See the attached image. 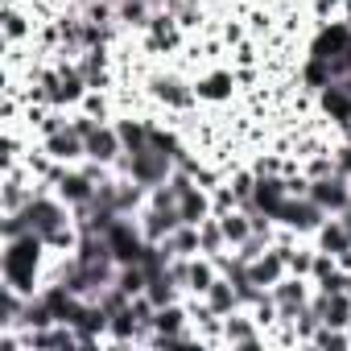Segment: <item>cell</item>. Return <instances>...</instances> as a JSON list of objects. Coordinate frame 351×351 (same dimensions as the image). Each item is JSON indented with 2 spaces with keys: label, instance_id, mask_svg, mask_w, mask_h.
<instances>
[{
  "label": "cell",
  "instance_id": "obj_6",
  "mask_svg": "<svg viewBox=\"0 0 351 351\" xmlns=\"http://www.w3.org/2000/svg\"><path fill=\"white\" fill-rule=\"evenodd\" d=\"M58 199L66 203V207H83V203H91L95 199V178H91V173L87 169H79V173H58Z\"/></svg>",
  "mask_w": 351,
  "mask_h": 351
},
{
  "label": "cell",
  "instance_id": "obj_1",
  "mask_svg": "<svg viewBox=\"0 0 351 351\" xmlns=\"http://www.w3.org/2000/svg\"><path fill=\"white\" fill-rule=\"evenodd\" d=\"M5 244H9V252H5V281L17 285L21 293H29L34 289V277H38V261H42L46 240L34 236V232H25V236L5 240Z\"/></svg>",
  "mask_w": 351,
  "mask_h": 351
},
{
  "label": "cell",
  "instance_id": "obj_13",
  "mask_svg": "<svg viewBox=\"0 0 351 351\" xmlns=\"http://www.w3.org/2000/svg\"><path fill=\"white\" fill-rule=\"evenodd\" d=\"M178 289H182V285L173 281V273H169V269H161V273H153V277H149L145 298L161 310V306H173V302H178Z\"/></svg>",
  "mask_w": 351,
  "mask_h": 351
},
{
  "label": "cell",
  "instance_id": "obj_4",
  "mask_svg": "<svg viewBox=\"0 0 351 351\" xmlns=\"http://www.w3.org/2000/svg\"><path fill=\"white\" fill-rule=\"evenodd\" d=\"M351 178H343V173L335 169V173H326V178H310V199L318 203V207H326V211H343L347 203H351V186H347Z\"/></svg>",
  "mask_w": 351,
  "mask_h": 351
},
{
  "label": "cell",
  "instance_id": "obj_16",
  "mask_svg": "<svg viewBox=\"0 0 351 351\" xmlns=\"http://www.w3.org/2000/svg\"><path fill=\"white\" fill-rule=\"evenodd\" d=\"M314 236H318V248H322V252H330V256H343V252H351V236H347V228H343L339 219L322 223Z\"/></svg>",
  "mask_w": 351,
  "mask_h": 351
},
{
  "label": "cell",
  "instance_id": "obj_5",
  "mask_svg": "<svg viewBox=\"0 0 351 351\" xmlns=\"http://www.w3.org/2000/svg\"><path fill=\"white\" fill-rule=\"evenodd\" d=\"M269 293H273V302H277L281 318H293V314L310 302V285H306V277H298V273H285Z\"/></svg>",
  "mask_w": 351,
  "mask_h": 351
},
{
  "label": "cell",
  "instance_id": "obj_28",
  "mask_svg": "<svg viewBox=\"0 0 351 351\" xmlns=\"http://www.w3.org/2000/svg\"><path fill=\"white\" fill-rule=\"evenodd\" d=\"M339 223H343V228H347V236H351V203H347V207L339 211Z\"/></svg>",
  "mask_w": 351,
  "mask_h": 351
},
{
  "label": "cell",
  "instance_id": "obj_17",
  "mask_svg": "<svg viewBox=\"0 0 351 351\" xmlns=\"http://www.w3.org/2000/svg\"><path fill=\"white\" fill-rule=\"evenodd\" d=\"M116 132H120V141H124V153H136V149H145L149 145V132H153V124L149 120H120L116 124Z\"/></svg>",
  "mask_w": 351,
  "mask_h": 351
},
{
  "label": "cell",
  "instance_id": "obj_22",
  "mask_svg": "<svg viewBox=\"0 0 351 351\" xmlns=\"http://www.w3.org/2000/svg\"><path fill=\"white\" fill-rule=\"evenodd\" d=\"M169 248L178 252V256H199L203 252V240H199V228L195 223H182L178 232L169 236Z\"/></svg>",
  "mask_w": 351,
  "mask_h": 351
},
{
  "label": "cell",
  "instance_id": "obj_2",
  "mask_svg": "<svg viewBox=\"0 0 351 351\" xmlns=\"http://www.w3.org/2000/svg\"><path fill=\"white\" fill-rule=\"evenodd\" d=\"M116 169L124 173V178L141 182L145 191H157L169 173H173V157L161 153V149H153V145H145V149H136V153H120Z\"/></svg>",
  "mask_w": 351,
  "mask_h": 351
},
{
  "label": "cell",
  "instance_id": "obj_9",
  "mask_svg": "<svg viewBox=\"0 0 351 351\" xmlns=\"http://www.w3.org/2000/svg\"><path fill=\"white\" fill-rule=\"evenodd\" d=\"M149 91H153V99H161V104H169V108H186V104L195 99V87H186L182 79H173V75H157V79L149 83Z\"/></svg>",
  "mask_w": 351,
  "mask_h": 351
},
{
  "label": "cell",
  "instance_id": "obj_8",
  "mask_svg": "<svg viewBox=\"0 0 351 351\" xmlns=\"http://www.w3.org/2000/svg\"><path fill=\"white\" fill-rule=\"evenodd\" d=\"M46 153H50L54 161H79V157H87V141L66 124V128H58V132L46 136Z\"/></svg>",
  "mask_w": 351,
  "mask_h": 351
},
{
  "label": "cell",
  "instance_id": "obj_15",
  "mask_svg": "<svg viewBox=\"0 0 351 351\" xmlns=\"http://www.w3.org/2000/svg\"><path fill=\"white\" fill-rule=\"evenodd\" d=\"M215 277H219V265H215V256H191V277H186V289L191 293H207L211 285H215Z\"/></svg>",
  "mask_w": 351,
  "mask_h": 351
},
{
  "label": "cell",
  "instance_id": "obj_11",
  "mask_svg": "<svg viewBox=\"0 0 351 351\" xmlns=\"http://www.w3.org/2000/svg\"><path fill=\"white\" fill-rule=\"evenodd\" d=\"M203 302H207V310H215L219 318H228V314H236V310H240V293H236V285H232L223 273H219V277H215V285L203 293Z\"/></svg>",
  "mask_w": 351,
  "mask_h": 351
},
{
  "label": "cell",
  "instance_id": "obj_12",
  "mask_svg": "<svg viewBox=\"0 0 351 351\" xmlns=\"http://www.w3.org/2000/svg\"><path fill=\"white\" fill-rule=\"evenodd\" d=\"M178 211H182V223H203V219H211L215 215V207H211V199H207V191L203 186H191L186 195H182V203H178Z\"/></svg>",
  "mask_w": 351,
  "mask_h": 351
},
{
  "label": "cell",
  "instance_id": "obj_21",
  "mask_svg": "<svg viewBox=\"0 0 351 351\" xmlns=\"http://www.w3.org/2000/svg\"><path fill=\"white\" fill-rule=\"evenodd\" d=\"M199 240H203V256H219V252L228 248V236H223V223H219V215L199 223Z\"/></svg>",
  "mask_w": 351,
  "mask_h": 351
},
{
  "label": "cell",
  "instance_id": "obj_7",
  "mask_svg": "<svg viewBox=\"0 0 351 351\" xmlns=\"http://www.w3.org/2000/svg\"><path fill=\"white\" fill-rule=\"evenodd\" d=\"M120 153H124V141H120L116 128H104V124H99V128L87 136V157H91V161H99V165H116Z\"/></svg>",
  "mask_w": 351,
  "mask_h": 351
},
{
  "label": "cell",
  "instance_id": "obj_26",
  "mask_svg": "<svg viewBox=\"0 0 351 351\" xmlns=\"http://www.w3.org/2000/svg\"><path fill=\"white\" fill-rule=\"evenodd\" d=\"M83 108L95 116V120H104V95L99 91H91V95H83Z\"/></svg>",
  "mask_w": 351,
  "mask_h": 351
},
{
  "label": "cell",
  "instance_id": "obj_19",
  "mask_svg": "<svg viewBox=\"0 0 351 351\" xmlns=\"http://www.w3.org/2000/svg\"><path fill=\"white\" fill-rule=\"evenodd\" d=\"M256 318H240V314H228V326H223V335L232 339V343H240V347H261V339H256Z\"/></svg>",
  "mask_w": 351,
  "mask_h": 351
},
{
  "label": "cell",
  "instance_id": "obj_18",
  "mask_svg": "<svg viewBox=\"0 0 351 351\" xmlns=\"http://www.w3.org/2000/svg\"><path fill=\"white\" fill-rule=\"evenodd\" d=\"M219 223H223V236H228V244H232V248H236V244H244V240L252 236V215H248V211H240V207H236V211H223V215H219Z\"/></svg>",
  "mask_w": 351,
  "mask_h": 351
},
{
  "label": "cell",
  "instance_id": "obj_14",
  "mask_svg": "<svg viewBox=\"0 0 351 351\" xmlns=\"http://www.w3.org/2000/svg\"><path fill=\"white\" fill-rule=\"evenodd\" d=\"M79 71H83V79H87L91 91H104V87H108V54H104V46L87 50V54L79 58Z\"/></svg>",
  "mask_w": 351,
  "mask_h": 351
},
{
  "label": "cell",
  "instance_id": "obj_23",
  "mask_svg": "<svg viewBox=\"0 0 351 351\" xmlns=\"http://www.w3.org/2000/svg\"><path fill=\"white\" fill-rule=\"evenodd\" d=\"M310 265H314V252H293V248H289V273L310 277Z\"/></svg>",
  "mask_w": 351,
  "mask_h": 351
},
{
  "label": "cell",
  "instance_id": "obj_10",
  "mask_svg": "<svg viewBox=\"0 0 351 351\" xmlns=\"http://www.w3.org/2000/svg\"><path fill=\"white\" fill-rule=\"evenodd\" d=\"M318 104H322V112H326L335 124H347V128H351V91H347V87L326 83V87L318 91Z\"/></svg>",
  "mask_w": 351,
  "mask_h": 351
},
{
  "label": "cell",
  "instance_id": "obj_24",
  "mask_svg": "<svg viewBox=\"0 0 351 351\" xmlns=\"http://www.w3.org/2000/svg\"><path fill=\"white\" fill-rule=\"evenodd\" d=\"M335 169L343 173V178H351V141L335 149Z\"/></svg>",
  "mask_w": 351,
  "mask_h": 351
},
{
  "label": "cell",
  "instance_id": "obj_27",
  "mask_svg": "<svg viewBox=\"0 0 351 351\" xmlns=\"http://www.w3.org/2000/svg\"><path fill=\"white\" fill-rule=\"evenodd\" d=\"M335 5H343V0H314V9H318V13H330Z\"/></svg>",
  "mask_w": 351,
  "mask_h": 351
},
{
  "label": "cell",
  "instance_id": "obj_25",
  "mask_svg": "<svg viewBox=\"0 0 351 351\" xmlns=\"http://www.w3.org/2000/svg\"><path fill=\"white\" fill-rule=\"evenodd\" d=\"M5 34H9V42H17V38L25 34V21H21V13H13V9L5 13Z\"/></svg>",
  "mask_w": 351,
  "mask_h": 351
},
{
  "label": "cell",
  "instance_id": "obj_20",
  "mask_svg": "<svg viewBox=\"0 0 351 351\" xmlns=\"http://www.w3.org/2000/svg\"><path fill=\"white\" fill-rule=\"evenodd\" d=\"M232 87H236V79H232V75H207V79H199V83H195V95H199V99L219 104V99H228V95H232Z\"/></svg>",
  "mask_w": 351,
  "mask_h": 351
},
{
  "label": "cell",
  "instance_id": "obj_3",
  "mask_svg": "<svg viewBox=\"0 0 351 351\" xmlns=\"http://www.w3.org/2000/svg\"><path fill=\"white\" fill-rule=\"evenodd\" d=\"M326 215H330V211H326V207H318L310 195H289L273 219H277V223H285L289 232H318V228L326 223Z\"/></svg>",
  "mask_w": 351,
  "mask_h": 351
}]
</instances>
